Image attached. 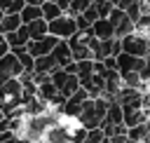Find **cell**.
<instances>
[{
    "label": "cell",
    "instance_id": "cell-22",
    "mask_svg": "<svg viewBox=\"0 0 150 143\" xmlns=\"http://www.w3.org/2000/svg\"><path fill=\"white\" fill-rule=\"evenodd\" d=\"M14 54H16V59H19V63L23 66V70L26 73H33V66H35V56L23 47V49H12Z\"/></svg>",
    "mask_w": 150,
    "mask_h": 143
},
{
    "label": "cell",
    "instance_id": "cell-4",
    "mask_svg": "<svg viewBox=\"0 0 150 143\" xmlns=\"http://www.w3.org/2000/svg\"><path fill=\"white\" fill-rule=\"evenodd\" d=\"M75 33H77V23H75V16L70 14H61L54 21H49V35H56L59 40H68Z\"/></svg>",
    "mask_w": 150,
    "mask_h": 143
},
{
    "label": "cell",
    "instance_id": "cell-39",
    "mask_svg": "<svg viewBox=\"0 0 150 143\" xmlns=\"http://www.w3.org/2000/svg\"><path fill=\"white\" fill-rule=\"evenodd\" d=\"M148 89H150V80H148Z\"/></svg>",
    "mask_w": 150,
    "mask_h": 143
},
{
    "label": "cell",
    "instance_id": "cell-6",
    "mask_svg": "<svg viewBox=\"0 0 150 143\" xmlns=\"http://www.w3.org/2000/svg\"><path fill=\"white\" fill-rule=\"evenodd\" d=\"M26 70H23V66L19 63V59H16V54L14 52H7L2 59H0V82H5V80H14V77H21Z\"/></svg>",
    "mask_w": 150,
    "mask_h": 143
},
{
    "label": "cell",
    "instance_id": "cell-3",
    "mask_svg": "<svg viewBox=\"0 0 150 143\" xmlns=\"http://www.w3.org/2000/svg\"><path fill=\"white\" fill-rule=\"evenodd\" d=\"M49 80L54 82V87H56L66 98L80 89V80H77V75H75V73H68L66 68H56V70H52V73H49Z\"/></svg>",
    "mask_w": 150,
    "mask_h": 143
},
{
    "label": "cell",
    "instance_id": "cell-7",
    "mask_svg": "<svg viewBox=\"0 0 150 143\" xmlns=\"http://www.w3.org/2000/svg\"><path fill=\"white\" fill-rule=\"evenodd\" d=\"M143 68H145V56H134V54H127V52L117 54V73L120 75L141 73Z\"/></svg>",
    "mask_w": 150,
    "mask_h": 143
},
{
    "label": "cell",
    "instance_id": "cell-8",
    "mask_svg": "<svg viewBox=\"0 0 150 143\" xmlns=\"http://www.w3.org/2000/svg\"><path fill=\"white\" fill-rule=\"evenodd\" d=\"M108 19H110V21H112V26H115V38H124V35L134 33V21L127 16V12H124V9L112 7V12L108 14Z\"/></svg>",
    "mask_w": 150,
    "mask_h": 143
},
{
    "label": "cell",
    "instance_id": "cell-11",
    "mask_svg": "<svg viewBox=\"0 0 150 143\" xmlns=\"http://www.w3.org/2000/svg\"><path fill=\"white\" fill-rule=\"evenodd\" d=\"M112 2L110 0H91V5L82 12V16L89 21V23H94L96 19H103V16H108L110 12H112Z\"/></svg>",
    "mask_w": 150,
    "mask_h": 143
},
{
    "label": "cell",
    "instance_id": "cell-10",
    "mask_svg": "<svg viewBox=\"0 0 150 143\" xmlns=\"http://www.w3.org/2000/svg\"><path fill=\"white\" fill-rule=\"evenodd\" d=\"M56 45H59V38H56V35H45V38H40V40H30L26 49H28V52H30V54L38 59V56L52 54Z\"/></svg>",
    "mask_w": 150,
    "mask_h": 143
},
{
    "label": "cell",
    "instance_id": "cell-18",
    "mask_svg": "<svg viewBox=\"0 0 150 143\" xmlns=\"http://www.w3.org/2000/svg\"><path fill=\"white\" fill-rule=\"evenodd\" d=\"M103 124H124V113H122V105H120L117 101H110ZM103 124H101V127H103Z\"/></svg>",
    "mask_w": 150,
    "mask_h": 143
},
{
    "label": "cell",
    "instance_id": "cell-25",
    "mask_svg": "<svg viewBox=\"0 0 150 143\" xmlns=\"http://www.w3.org/2000/svg\"><path fill=\"white\" fill-rule=\"evenodd\" d=\"M26 7V0H0V12L5 14H19Z\"/></svg>",
    "mask_w": 150,
    "mask_h": 143
},
{
    "label": "cell",
    "instance_id": "cell-5",
    "mask_svg": "<svg viewBox=\"0 0 150 143\" xmlns=\"http://www.w3.org/2000/svg\"><path fill=\"white\" fill-rule=\"evenodd\" d=\"M120 42H122V52H127V54H134V56H148L150 54V40L138 35L136 30L120 38Z\"/></svg>",
    "mask_w": 150,
    "mask_h": 143
},
{
    "label": "cell",
    "instance_id": "cell-14",
    "mask_svg": "<svg viewBox=\"0 0 150 143\" xmlns=\"http://www.w3.org/2000/svg\"><path fill=\"white\" fill-rule=\"evenodd\" d=\"M89 33L94 38H98V40H108V38H115V26H112V21L108 16H103V19H96L91 23Z\"/></svg>",
    "mask_w": 150,
    "mask_h": 143
},
{
    "label": "cell",
    "instance_id": "cell-36",
    "mask_svg": "<svg viewBox=\"0 0 150 143\" xmlns=\"http://www.w3.org/2000/svg\"><path fill=\"white\" fill-rule=\"evenodd\" d=\"M2 16H5V12H0V21H2Z\"/></svg>",
    "mask_w": 150,
    "mask_h": 143
},
{
    "label": "cell",
    "instance_id": "cell-12",
    "mask_svg": "<svg viewBox=\"0 0 150 143\" xmlns=\"http://www.w3.org/2000/svg\"><path fill=\"white\" fill-rule=\"evenodd\" d=\"M122 87H124L122 75H120L117 70H108V73H105V89H103V96L110 98V101H115L117 94L122 91Z\"/></svg>",
    "mask_w": 150,
    "mask_h": 143
},
{
    "label": "cell",
    "instance_id": "cell-33",
    "mask_svg": "<svg viewBox=\"0 0 150 143\" xmlns=\"http://www.w3.org/2000/svg\"><path fill=\"white\" fill-rule=\"evenodd\" d=\"M141 7V14H150V0H136Z\"/></svg>",
    "mask_w": 150,
    "mask_h": 143
},
{
    "label": "cell",
    "instance_id": "cell-32",
    "mask_svg": "<svg viewBox=\"0 0 150 143\" xmlns=\"http://www.w3.org/2000/svg\"><path fill=\"white\" fill-rule=\"evenodd\" d=\"M7 52H9V45H7V40H5V35L0 33V59H2V56H5Z\"/></svg>",
    "mask_w": 150,
    "mask_h": 143
},
{
    "label": "cell",
    "instance_id": "cell-15",
    "mask_svg": "<svg viewBox=\"0 0 150 143\" xmlns=\"http://www.w3.org/2000/svg\"><path fill=\"white\" fill-rule=\"evenodd\" d=\"M54 59H56V66L59 68H66V66H70L73 63V52H70V45H68V40H59V45L54 47Z\"/></svg>",
    "mask_w": 150,
    "mask_h": 143
},
{
    "label": "cell",
    "instance_id": "cell-13",
    "mask_svg": "<svg viewBox=\"0 0 150 143\" xmlns=\"http://www.w3.org/2000/svg\"><path fill=\"white\" fill-rule=\"evenodd\" d=\"M5 40H7V45H9V52H12V49H23V47H28V42H30V33H28L26 26H21V28H16V30H12V33H5Z\"/></svg>",
    "mask_w": 150,
    "mask_h": 143
},
{
    "label": "cell",
    "instance_id": "cell-19",
    "mask_svg": "<svg viewBox=\"0 0 150 143\" xmlns=\"http://www.w3.org/2000/svg\"><path fill=\"white\" fill-rule=\"evenodd\" d=\"M124 113V124L127 127H136L141 122H148V115L143 113V108H122Z\"/></svg>",
    "mask_w": 150,
    "mask_h": 143
},
{
    "label": "cell",
    "instance_id": "cell-28",
    "mask_svg": "<svg viewBox=\"0 0 150 143\" xmlns=\"http://www.w3.org/2000/svg\"><path fill=\"white\" fill-rule=\"evenodd\" d=\"M89 5H91V0H70V7H68V12H66V14L77 16V14H82Z\"/></svg>",
    "mask_w": 150,
    "mask_h": 143
},
{
    "label": "cell",
    "instance_id": "cell-37",
    "mask_svg": "<svg viewBox=\"0 0 150 143\" xmlns=\"http://www.w3.org/2000/svg\"><path fill=\"white\" fill-rule=\"evenodd\" d=\"M49 2H59V0H49Z\"/></svg>",
    "mask_w": 150,
    "mask_h": 143
},
{
    "label": "cell",
    "instance_id": "cell-23",
    "mask_svg": "<svg viewBox=\"0 0 150 143\" xmlns=\"http://www.w3.org/2000/svg\"><path fill=\"white\" fill-rule=\"evenodd\" d=\"M40 7H42V16H45L47 21H54L56 16L66 14V12H63V9L59 7V2H49V0H45V2L40 5Z\"/></svg>",
    "mask_w": 150,
    "mask_h": 143
},
{
    "label": "cell",
    "instance_id": "cell-21",
    "mask_svg": "<svg viewBox=\"0 0 150 143\" xmlns=\"http://www.w3.org/2000/svg\"><path fill=\"white\" fill-rule=\"evenodd\" d=\"M19 16H21L23 23H30V21H35V19H45V16H42V7H38V5H26V7L19 12Z\"/></svg>",
    "mask_w": 150,
    "mask_h": 143
},
{
    "label": "cell",
    "instance_id": "cell-35",
    "mask_svg": "<svg viewBox=\"0 0 150 143\" xmlns=\"http://www.w3.org/2000/svg\"><path fill=\"white\" fill-rule=\"evenodd\" d=\"M2 120H5V113H2V110H0V122H2Z\"/></svg>",
    "mask_w": 150,
    "mask_h": 143
},
{
    "label": "cell",
    "instance_id": "cell-2",
    "mask_svg": "<svg viewBox=\"0 0 150 143\" xmlns=\"http://www.w3.org/2000/svg\"><path fill=\"white\" fill-rule=\"evenodd\" d=\"M21 105H23V84H21V77L0 82V110L5 113V117H9Z\"/></svg>",
    "mask_w": 150,
    "mask_h": 143
},
{
    "label": "cell",
    "instance_id": "cell-9",
    "mask_svg": "<svg viewBox=\"0 0 150 143\" xmlns=\"http://www.w3.org/2000/svg\"><path fill=\"white\" fill-rule=\"evenodd\" d=\"M89 98V94L80 87L75 94H70L68 98H66V103H63V108H61V115H66V117H77L80 115V110H82V103Z\"/></svg>",
    "mask_w": 150,
    "mask_h": 143
},
{
    "label": "cell",
    "instance_id": "cell-34",
    "mask_svg": "<svg viewBox=\"0 0 150 143\" xmlns=\"http://www.w3.org/2000/svg\"><path fill=\"white\" fill-rule=\"evenodd\" d=\"M42 2H45V0H26V5H38V7H40Z\"/></svg>",
    "mask_w": 150,
    "mask_h": 143
},
{
    "label": "cell",
    "instance_id": "cell-20",
    "mask_svg": "<svg viewBox=\"0 0 150 143\" xmlns=\"http://www.w3.org/2000/svg\"><path fill=\"white\" fill-rule=\"evenodd\" d=\"M21 26H23V21H21L19 14H5L2 21H0V33L5 35V33H12V30H16Z\"/></svg>",
    "mask_w": 150,
    "mask_h": 143
},
{
    "label": "cell",
    "instance_id": "cell-16",
    "mask_svg": "<svg viewBox=\"0 0 150 143\" xmlns=\"http://www.w3.org/2000/svg\"><path fill=\"white\" fill-rule=\"evenodd\" d=\"M56 59L54 54H45V56H38L35 59V66H33V75H49L52 70H56Z\"/></svg>",
    "mask_w": 150,
    "mask_h": 143
},
{
    "label": "cell",
    "instance_id": "cell-30",
    "mask_svg": "<svg viewBox=\"0 0 150 143\" xmlns=\"http://www.w3.org/2000/svg\"><path fill=\"white\" fill-rule=\"evenodd\" d=\"M103 66H105V70H117V56H105Z\"/></svg>",
    "mask_w": 150,
    "mask_h": 143
},
{
    "label": "cell",
    "instance_id": "cell-17",
    "mask_svg": "<svg viewBox=\"0 0 150 143\" xmlns=\"http://www.w3.org/2000/svg\"><path fill=\"white\" fill-rule=\"evenodd\" d=\"M23 26L28 28V33H30V40H40V38L49 35V21H47V19H35V21H30V23H23Z\"/></svg>",
    "mask_w": 150,
    "mask_h": 143
},
{
    "label": "cell",
    "instance_id": "cell-24",
    "mask_svg": "<svg viewBox=\"0 0 150 143\" xmlns=\"http://www.w3.org/2000/svg\"><path fill=\"white\" fill-rule=\"evenodd\" d=\"M148 134H150V124H148V122H141V124H136V127H129V131H127V136H129L131 141H145Z\"/></svg>",
    "mask_w": 150,
    "mask_h": 143
},
{
    "label": "cell",
    "instance_id": "cell-27",
    "mask_svg": "<svg viewBox=\"0 0 150 143\" xmlns=\"http://www.w3.org/2000/svg\"><path fill=\"white\" fill-rule=\"evenodd\" d=\"M84 143H105V131H103V127L87 129V141H84Z\"/></svg>",
    "mask_w": 150,
    "mask_h": 143
},
{
    "label": "cell",
    "instance_id": "cell-38",
    "mask_svg": "<svg viewBox=\"0 0 150 143\" xmlns=\"http://www.w3.org/2000/svg\"><path fill=\"white\" fill-rule=\"evenodd\" d=\"M136 143H145V141H136Z\"/></svg>",
    "mask_w": 150,
    "mask_h": 143
},
{
    "label": "cell",
    "instance_id": "cell-26",
    "mask_svg": "<svg viewBox=\"0 0 150 143\" xmlns=\"http://www.w3.org/2000/svg\"><path fill=\"white\" fill-rule=\"evenodd\" d=\"M134 30H136L138 35H143V38L150 40V14H143V16L134 23Z\"/></svg>",
    "mask_w": 150,
    "mask_h": 143
},
{
    "label": "cell",
    "instance_id": "cell-31",
    "mask_svg": "<svg viewBox=\"0 0 150 143\" xmlns=\"http://www.w3.org/2000/svg\"><path fill=\"white\" fill-rule=\"evenodd\" d=\"M127 141H129L127 134H115V136H108L105 138V143H127Z\"/></svg>",
    "mask_w": 150,
    "mask_h": 143
},
{
    "label": "cell",
    "instance_id": "cell-29",
    "mask_svg": "<svg viewBox=\"0 0 150 143\" xmlns=\"http://www.w3.org/2000/svg\"><path fill=\"white\" fill-rule=\"evenodd\" d=\"M75 23H77V30H89V28H91V23H89L82 14H77V16H75Z\"/></svg>",
    "mask_w": 150,
    "mask_h": 143
},
{
    "label": "cell",
    "instance_id": "cell-1",
    "mask_svg": "<svg viewBox=\"0 0 150 143\" xmlns=\"http://www.w3.org/2000/svg\"><path fill=\"white\" fill-rule=\"evenodd\" d=\"M108 105H110V98L105 96H96V98H87L82 103V110L80 115L75 117L84 129H94V127H101L103 120H105V113H108Z\"/></svg>",
    "mask_w": 150,
    "mask_h": 143
}]
</instances>
